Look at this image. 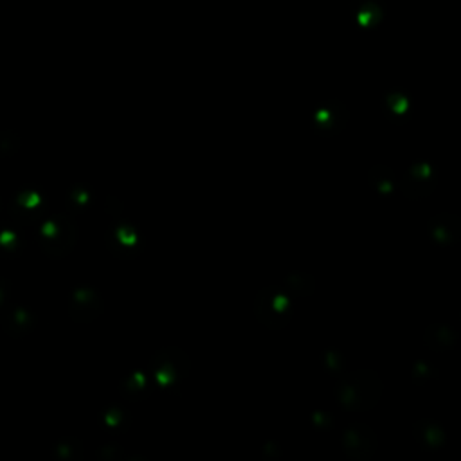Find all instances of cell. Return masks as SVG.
Wrapping results in <instances>:
<instances>
[{"label":"cell","instance_id":"6da1fadb","mask_svg":"<svg viewBox=\"0 0 461 461\" xmlns=\"http://www.w3.org/2000/svg\"><path fill=\"white\" fill-rule=\"evenodd\" d=\"M337 395L342 405H346L348 409L366 411L378 402L382 395V384L375 373L360 371L346 378L337 387Z\"/></svg>","mask_w":461,"mask_h":461},{"label":"cell","instance_id":"7a4b0ae2","mask_svg":"<svg viewBox=\"0 0 461 461\" xmlns=\"http://www.w3.org/2000/svg\"><path fill=\"white\" fill-rule=\"evenodd\" d=\"M256 317L269 328L283 326L288 319V299L274 288H263L254 301Z\"/></svg>","mask_w":461,"mask_h":461},{"label":"cell","instance_id":"3957f363","mask_svg":"<svg viewBox=\"0 0 461 461\" xmlns=\"http://www.w3.org/2000/svg\"><path fill=\"white\" fill-rule=\"evenodd\" d=\"M373 447H375V438H373L371 430L366 429V427L351 429V430H348V434L344 436V448H346L348 454H350L353 448H360L359 457H364L362 448H368L369 452H373Z\"/></svg>","mask_w":461,"mask_h":461},{"label":"cell","instance_id":"277c9868","mask_svg":"<svg viewBox=\"0 0 461 461\" xmlns=\"http://www.w3.org/2000/svg\"><path fill=\"white\" fill-rule=\"evenodd\" d=\"M430 181H432V173L430 172H412L407 175L405 179V186H403V191L409 195V197H416V186L420 184V197L427 195L432 186H430Z\"/></svg>","mask_w":461,"mask_h":461}]
</instances>
